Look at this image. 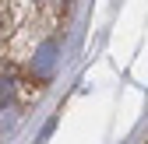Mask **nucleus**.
Here are the masks:
<instances>
[{
	"instance_id": "obj_1",
	"label": "nucleus",
	"mask_w": 148,
	"mask_h": 144,
	"mask_svg": "<svg viewBox=\"0 0 148 144\" xmlns=\"http://www.w3.org/2000/svg\"><path fill=\"white\" fill-rule=\"evenodd\" d=\"M57 53H60V42L57 39H46L39 46V53H35V60H32V77L39 81V84L53 77V70H57Z\"/></svg>"
},
{
	"instance_id": "obj_2",
	"label": "nucleus",
	"mask_w": 148,
	"mask_h": 144,
	"mask_svg": "<svg viewBox=\"0 0 148 144\" xmlns=\"http://www.w3.org/2000/svg\"><path fill=\"white\" fill-rule=\"evenodd\" d=\"M11 92H14V74H11V67H0V102L11 98Z\"/></svg>"
},
{
	"instance_id": "obj_3",
	"label": "nucleus",
	"mask_w": 148,
	"mask_h": 144,
	"mask_svg": "<svg viewBox=\"0 0 148 144\" xmlns=\"http://www.w3.org/2000/svg\"><path fill=\"white\" fill-rule=\"evenodd\" d=\"M4 28H7V18H4V11H0V35H4Z\"/></svg>"
}]
</instances>
